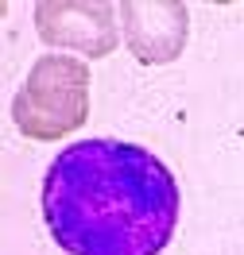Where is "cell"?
Masks as SVG:
<instances>
[{
	"instance_id": "1",
	"label": "cell",
	"mask_w": 244,
	"mask_h": 255,
	"mask_svg": "<svg viewBox=\"0 0 244 255\" xmlns=\"http://www.w3.org/2000/svg\"><path fill=\"white\" fill-rule=\"evenodd\" d=\"M39 205L66 255H159L179 228L182 193L159 155L101 135L54 155Z\"/></svg>"
},
{
	"instance_id": "2",
	"label": "cell",
	"mask_w": 244,
	"mask_h": 255,
	"mask_svg": "<svg viewBox=\"0 0 244 255\" xmlns=\"http://www.w3.org/2000/svg\"><path fill=\"white\" fill-rule=\"evenodd\" d=\"M12 120L31 143H58L89 120V66L78 54H43L12 101Z\"/></svg>"
},
{
	"instance_id": "3",
	"label": "cell",
	"mask_w": 244,
	"mask_h": 255,
	"mask_svg": "<svg viewBox=\"0 0 244 255\" xmlns=\"http://www.w3.org/2000/svg\"><path fill=\"white\" fill-rule=\"evenodd\" d=\"M35 31L54 50L81 58H109L116 50V8L105 0H39Z\"/></svg>"
},
{
	"instance_id": "4",
	"label": "cell",
	"mask_w": 244,
	"mask_h": 255,
	"mask_svg": "<svg viewBox=\"0 0 244 255\" xmlns=\"http://www.w3.org/2000/svg\"><path fill=\"white\" fill-rule=\"evenodd\" d=\"M120 35L136 62L167 66L175 62L190 39V8L182 0H124Z\"/></svg>"
}]
</instances>
